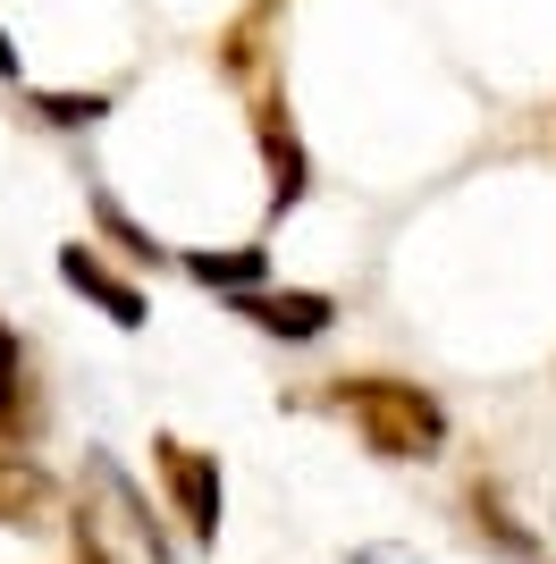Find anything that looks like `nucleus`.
<instances>
[{"label": "nucleus", "instance_id": "obj_6", "mask_svg": "<svg viewBox=\"0 0 556 564\" xmlns=\"http://www.w3.org/2000/svg\"><path fill=\"white\" fill-rule=\"evenodd\" d=\"M60 279H68L76 295H85V304L101 312V321H110V329H143V321H152V304H143V286H136V279H118L110 261L93 253V245H76V236L60 245Z\"/></svg>", "mask_w": 556, "mask_h": 564}, {"label": "nucleus", "instance_id": "obj_2", "mask_svg": "<svg viewBox=\"0 0 556 564\" xmlns=\"http://www.w3.org/2000/svg\"><path fill=\"white\" fill-rule=\"evenodd\" d=\"M152 471H161V497L178 506V522H185V540L194 547H211L220 540V455H203V447H185V438H152Z\"/></svg>", "mask_w": 556, "mask_h": 564}, {"label": "nucleus", "instance_id": "obj_11", "mask_svg": "<svg viewBox=\"0 0 556 564\" xmlns=\"http://www.w3.org/2000/svg\"><path fill=\"white\" fill-rule=\"evenodd\" d=\"M472 522H489V531H498V547H532V531L498 514V497H489V489H472Z\"/></svg>", "mask_w": 556, "mask_h": 564}, {"label": "nucleus", "instance_id": "obj_7", "mask_svg": "<svg viewBox=\"0 0 556 564\" xmlns=\"http://www.w3.org/2000/svg\"><path fill=\"white\" fill-rule=\"evenodd\" d=\"M185 279H203V286H228V295H245V286L270 279V253L261 245H236V253H185Z\"/></svg>", "mask_w": 556, "mask_h": 564}, {"label": "nucleus", "instance_id": "obj_12", "mask_svg": "<svg viewBox=\"0 0 556 564\" xmlns=\"http://www.w3.org/2000/svg\"><path fill=\"white\" fill-rule=\"evenodd\" d=\"M346 564H421L414 547H346Z\"/></svg>", "mask_w": 556, "mask_h": 564}, {"label": "nucleus", "instance_id": "obj_10", "mask_svg": "<svg viewBox=\"0 0 556 564\" xmlns=\"http://www.w3.org/2000/svg\"><path fill=\"white\" fill-rule=\"evenodd\" d=\"M18 379H25V346H18V329L0 321V430H9V413H18Z\"/></svg>", "mask_w": 556, "mask_h": 564}, {"label": "nucleus", "instance_id": "obj_1", "mask_svg": "<svg viewBox=\"0 0 556 564\" xmlns=\"http://www.w3.org/2000/svg\"><path fill=\"white\" fill-rule=\"evenodd\" d=\"M329 404L354 422L371 455H388V464H439L447 455V404L414 379H388V371H346L329 379Z\"/></svg>", "mask_w": 556, "mask_h": 564}, {"label": "nucleus", "instance_id": "obj_5", "mask_svg": "<svg viewBox=\"0 0 556 564\" xmlns=\"http://www.w3.org/2000/svg\"><path fill=\"white\" fill-rule=\"evenodd\" d=\"M254 135H261V169H270V228H278L303 203V186H312V161H303V135H296V118H287L278 94L254 101Z\"/></svg>", "mask_w": 556, "mask_h": 564}, {"label": "nucleus", "instance_id": "obj_3", "mask_svg": "<svg viewBox=\"0 0 556 564\" xmlns=\"http://www.w3.org/2000/svg\"><path fill=\"white\" fill-rule=\"evenodd\" d=\"M68 522V489L51 480L34 455H9L0 447V531H18V540H43Z\"/></svg>", "mask_w": 556, "mask_h": 564}, {"label": "nucleus", "instance_id": "obj_13", "mask_svg": "<svg viewBox=\"0 0 556 564\" xmlns=\"http://www.w3.org/2000/svg\"><path fill=\"white\" fill-rule=\"evenodd\" d=\"M0 76H9V85H18V43H9V34H0Z\"/></svg>", "mask_w": 556, "mask_h": 564}, {"label": "nucleus", "instance_id": "obj_4", "mask_svg": "<svg viewBox=\"0 0 556 564\" xmlns=\"http://www.w3.org/2000/svg\"><path fill=\"white\" fill-rule=\"evenodd\" d=\"M228 312H245L278 346H312V337H329V321H338V304H329L321 286H245V295H228Z\"/></svg>", "mask_w": 556, "mask_h": 564}, {"label": "nucleus", "instance_id": "obj_8", "mask_svg": "<svg viewBox=\"0 0 556 564\" xmlns=\"http://www.w3.org/2000/svg\"><path fill=\"white\" fill-rule=\"evenodd\" d=\"M93 228L110 236V245H118V253H127V261H143V270L161 261V236L143 228V219H127V212H118V194H93Z\"/></svg>", "mask_w": 556, "mask_h": 564}, {"label": "nucleus", "instance_id": "obj_9", "mask_svg": "<svg viewBox=\"0 0 556 564\" xmlns=\"http://www.w3.org/2000/svg\"><path fill=\"white\" fill-rule=\"evenodd\" d=\"M34 110H43L51 127H101V118H110V94H34Z\"/></svg>", "mask_w": 556, "mask_h": 564}]
</instances>
